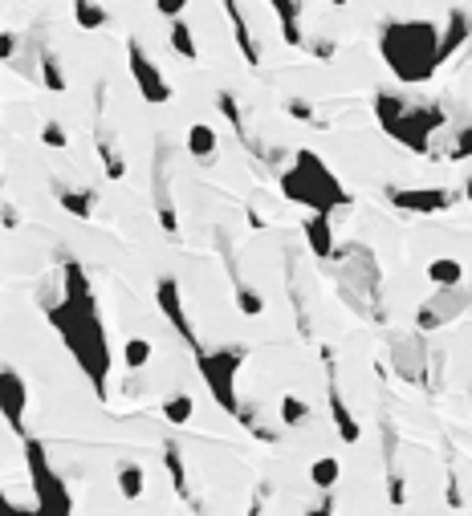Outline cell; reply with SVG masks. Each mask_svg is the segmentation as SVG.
<instances>
[{"mask_svg":"<svg viewBox=\"0 0 472 516\" xmlns=\"http://www.w3.org/2000/svg\"><path fill=\"white\" fill-rule=\"evenodd\" d=\"M49 326L57 330V338L66 342V350L74 354L78 370L90 378V391L106 403V382H110V342H106V326H102V313H98V297L94 285L86 277V269L78 261L62 265V301L45 305Z\"/></svg>","mask_w":472,"mask_h":516,"instance_id":"6da1fadb","label":"cell"},{"mask_svg":"<svg viewBox=\"0 0 472 516\" xmlns=\"http://www.w3.org/2000/svg\"><path fill=\"white\" fill-rule=\"evenodd\" d=\"M379 53L403 86H420L440 70V29L432 21H387Z\"/></svg>","mask_w":472,"mask_h":516,"instance_id":"7a4b0ae2","label":"cell"},{"mask_svg":"<svg viewBox=\"0 0 472 516\" xmlns=\"http://www.w3.org/2000/svg\"><path fill=\"white\" fill-rule=\"evenodd\" d=\"M375 118L379 126L395 139L403 143L407 151H420V155H432V135L444 131L448 122V110L444 106H428V102H407L403 94H375Z\"/></svg>","mask_w":472,"mask_h":516,"instance_id":"3957f363","label":"cell"},{"mask_svg":"<svg viewBox=\"0 0 472 516\" xmlns=\"http://www.w3.org/2000/svg\"><path fill=\"white\" fill-rule=\"evenodd\" d=\"M281 196L293 204H306L310 212H330V216L338 208H350L346 187L314 151H293V163L281 171Z\"/></svg>","mask_w":472,"mask_h":516,"instance_id":"277c9868","label":"cell"},{"mask_svg":"<svg viewBox=\"0 0 472 516\" xmlns=\"http://www.w3.org/2000/svg\"><path fill=\"white\" fill-rule=\"evenodd\" d=\"M25 468H29V484H33V508L37 516H74V496L62 480V472H57L49 464V451L41 439L25 435Z\"/></svg>","mask_w":472,"mask_h":516,"instance_id":"5b68a950","label":"cell"},{"mask_svg":"<svg viewBox=\"0 0 472 516\" xmlns=\"http://www.w3.org/2000/svg\"><path fill=\"white\" fill-rule=\"evenodd\" d=\"M249 350L245 346H220V350H200L196 354V366H200V378L212 391V399L220 403V411H228L232 419L241 415V395H236V374H241Z\"/></svg>","mask_w":472,"mask_h":516,"instance_id":"8992f818","label":"cell"},{"mask_svg":"<svg viewBox=\"0 0 472 516\" xmlns=\"http://www.w3.org/2000/svg\"><path fill=\"white\" fill-rule=\"evenodd\" d=\"M127 70H131V78H135L143 102H151V106H167V102H171V82H167V74L159 70V61L143 49L139 37H127Z\"/></svg>","mask_w":472,"mask_h":516,"instance_id":"52a82bcc","label":"cell"},{"mask_svg":"<svg viewBox=\"0 0 472 516\" xmlns=\"http://www.w3.org/2000/svg\"><path fill=\"white\" fill-rule=\"evenodd\" d=\"M155 305H159V313L167 317V326L175 330V338L188 342V350H192V354H200L204 346H200L196 326H192V317H188V305H184L180 281H175V277H159V285H155Z\"/></svg>","mask_w":472,"mask_h":516,"instance_id":"ba28073f","label":"cell"},{"mask_svg":"<svg viewBox=\"0 0 472 516\" xmlns=\"http://www.w3.org/2000/svg\"><path fill=\"white\" fill-rule=\"evenodd\" d=\"M25 411H29V382L13 370V366H0V415H5L9 431L17 439H25Z\"/></svg>","mask_w":472,"mask_h":516,"instance_id":"9c48e42d","label":"cell"},{"mask_svg":"<svg viewBox=\"0 0 472 516\" xmlns=\"http://www.w3.org/2000/svg\"><path fill=\"white\" fill-rule=\"evenodd\" d=\"M387 200L399 212H416V216H436L456 204L448 187H387Z\"/></svg>","mask_w":472,"mask_h":516,"instance_id":"30bf717a","label":"cell"},{"mask_svg":"<svg viewBox=\"0 0 472 516\" xmlns=\"http://www.w3.org/2000/svg\"><path fill=\"white\" fill-rule=\"evenodd\" d=\"M220 9H224V17H228V25H232V41H236V49H241L245 66L257 70V66H261V41H257V33H253L245 9H241V0H220Z\"/></svg>","mask_w":472,"mask_h":516,"instance_id":"8fae6325","label":"cell"},{"mask_svg":"<svg viewBox=\"0 0 472 516\" xmlns=\"http://www.w3.org/2000/svg\"><path fill=\"white\" fill-rule=\"evenodd\" d=\"M464 313V293H456V289H440L428 305H420V313H416V326L420 330H440V326H448L452 317H460Z\"/></svg>","mask_w":472,"mask_h":516,"instance_id":"7c38bea8","label":"cell"},{"mask_svg":"<svg viewBox=\"0 0 472 516\" xmlns=\"http://www.w3.org/2000/svg\"><path fill=\"white\" fill-rule=\"evenodd\" d=\"M151 183H155V216H159V228L167 236H180V216H175L171 187H167V151H159V163L151 167Z\"/></svg>","mask_w":472,"mask_h":516,"instance_id":"4fadbf2b","label":"cell"},{"mask_svg":"<svg viewBox=\"0 0 472 516\" xmlns=\"http://www.w3.org/2000/svg\"><path fill=\"white\" fill-rule=\"evenodd\" d=\"M57 208H66L74 220H90L98 212V191L94 187H74V183H53Z\"/></svg>","mask_w":472,"mask_h":516,"instance_id":"5bb4252c","label":"cell"},{"mask_svg":"<svg viewBox=\"0 0 472 516\" xmlns=\"http://www.w3.org/2000/svg\"><path fill=\"white\" fill-rule=\"evenodd\" d=\"M326 399H330V419H334L338 439H342V443H359V439H363V427H359V419L350 415V407H346V399H342V391H338V382H334V366H330Z\"/></svg>","mask_w":472,"mask_h":516,"instance_id":"9a60e30c","label":"cell"},{"mask_svg":"<svg viewBox=\"0 0 472 516\" xmlns=\"http://www.w3.org/2000/svg\"><path fill=\"white\" fill-rule=\"evenodd\" d=\"M269 9L277 17V25H281L285 45L302 49L306 45V33H302V0H269Z\"/></svg>","mask_w":472,"mask_h":516,"instance_id":"2e32d148","label":"cell"},{"mask_svg":"<svg viewBox=\"0 0 472 516\" xmlns=\"http://www.w3.org/2000/svg\"><path fill=\"white\" fill-rule=\"evenodd\" d=\"M468 37H472V13H468V9H452V13H448V25L440 29V66H444V61H448Z\"/></svg>","mask_w":472,"mask_h":516,"instance_id":"e0dca14e","label":"cell"},{"mask_svg":"<svg viewBox=\"0 0 472 516\" xmlns=\"http://www.w3.org/2000/svg\"><path fill=\"white\" fill-rule=\"evenodd\" d=\"M306 244L318 261H330L334 256V228H330V212H310L306 216Z\"/></svg>","mask_w":472,"mask_h":516,"instance_id":"ac0fdd59","label":"cell"},{"mask_svg":"<svg viewBox=\"0 0 472 516\" xmlns=\"http://www.w3.org/2000/svg\"><path fill=\"white\" fill-rule=\"evenodd\" d=\"M37 78L49 94H66V66H62V53H57L53 45H41V57H37Z\"/></svg>","mask_w":472,"mask_h":516,"instance_id":"d6986e66","label":"cell"},{"mask_svg":"<svg viewBox=\"0 0 472 516\" xmlns=\"http://www.w3.org/2000/svg\"><path fill=\"white\" fill-rule=\"evenodd\" d=\"M94 147H98V159H102V171H106V179H123L127 175V155H123V147L114 143V135L106 131V126H98V135H94Z\"/></svg>","mask_w":472,"mask_h":516,"instance_id":"ffe728a7","label":"cell"},{"mask_svg":"<svg viewBox=\"0 0 472 516\" xmlns=\"http://www.w3.org/2000/svg\"><path fill=\"white\" fill-rule=\"evenodd\" d=\"M74 25L82 33H98L110 25V9L102 5V0H74Z\"/></svg>","mask_w":472,"mask_h":516,"instance_id":"44dd1931","label":"cell"},{"mask_svg":"<svg viewBox=\"0 0 472 516\" xmlns=\"http://www.w3.org/2000/svg\"><path fill=\"white\" fill-rule=\"evenodd\" d=\"M216 147H220V131H216V126H208V122L188 126V155L192 159H212Z\"/></svg>","mask_w":472,"mask_h":516,"instance_id":"7402d4cb","label":"cell"},{"mask_svg":"<svg viewBox=\"0 0 472 516\" xmlns=\"http://www.w3.org/2000/svg\"><path fill=\"white\" fill-rule=\"evenodd\" d=\"M163 464H167V476H171L175 496H180V500H192V488H188V464H184V456H180V447H175V443L163 447Z\"/></svg>","mask_w":472,"mask_h":516,"instance_id":"603a6c76","label":"cell"},{"mask_svg":"<svg viewBox=\"0 0 472 516\" xmlns=\"http://www.w3.org/2000/svg\"><path fill=\"white\" fill-rule=\"evenodd\" d=\"M167 41H171V49H175V57H184V61H200V45H196V33H192V25L180 17V21H171V29H167Z\"/></svg>","mask_w":472,"mask_h":516,"instance_id":"cb8c5ba5","label":"cell"},{"mask_svg":"<svg viewBox=\"0 0 472 516\" xmlns=\"http://www.w3.org/2000/svg\"><path fill=\"white\" fill-rule=\"evenodd\" d=\"M428 281H432L436 289H460V281H464V265H460V261H452V256H436V261L428 265Z\"/></svg>","mask_w":472,"mask_h":516,"instance_id":"d4e9b609","label":"cell"},{"mask_svg":"<svg viewBox=\"0 0 472 516\" xmlns=\"http://www.w3.org/2000/svg\"><path fill=\"white\" fill-rule=\"evenodd\" d=\"M114 480H118V492H123V500H131V504H135V500H143V492H147V476H143V468H139V464H131V460H127V464H118V476H114Z\"/></svg>","mask_w":472,"mask_h":516,"instance_id":"484cf974","label":"cell"},{"mask_svg":"<svg viewBox=\"0 0 472 516\" xmlns=\"http://www.w3.org/2000/svg\"><path fill=\"white\" fill-rule=\"evenodd\" d=\"M192 415H196V399H192L188 391L171 395V399L163 403V419H167L171 427H188V423H192Z\"/></svg>","mask_w":472,"mask_h":516,"instance_id":"4316f807","label":"cell"},{"mask_svg":"<svg viewBox=\"0 0 472 516\" xmlns=\"http://www.w3.org/2000/svg\"><path fill=\"white\" fill-rule=\"evenodd\" d=\"M277 415H281L285 427H302V423H310V403L302 395H285L281 407H277Z\"/></svg>","mask_w":472,"mask_h":516,"instance_id":"83f0119b","label":"cell"},{"mask_svg":"<svg viewBox=\"0 0 472 516\" xmlns=\"http://www.w3.org/2000/svg\"><path fill=\"white\" fill-rule=\"evenodd\" d=\"M338 476H342V464H338L334 456H322V460L310 464V480H314V488H322V492H330V488L338 484Z\"/></svg>","mask_w":472,"mask_h":516,"instance_id":"f1b7e54d","label":"cell"},{"mask_svg":"<svg viewBox=\"0 0 472 516\" xmlns=\"http://www.w3.org/2000/svg\"><path fill=\"white\" fill-rule=\"evenodd\" d=\"M151 358H155V346H151L147 338H131V342L123 346V366H127V370H143Z\"/></svg>","mask_w":472,"mask_h":516,"instance_id":"f546056e","label":"cell"},{"mask_svg":"<svg viewBox=\"0 0 472 516\" xmlns=\"http://www.w3.org/2000/svg\"><path fill=\"white\" fill-rule=\"evenodd\" d=\"M236 309H241L245 317H261L265 313V297L249 281H236Z\"/></svg>","mask_w":472,"mask_h":516,"instance_id":"4dcf8cb0","label":"cell"},{"mask_svg":"<svg viewBox=\"0 0 472 516\" xmlns=\"http://www.w3.org/2000/svg\"><path fill=\"white\" fill-rule=\"evenodd\" d=\"M285 114L298 118V122H310V126H322V114H318L306 98H285Z\"/></svg>","mask_w":472,"mask_h":516,"instance_id":"1f68e13d","label":"cell"},{"mask_svg":"<svg viewBox=\"0 0 472 516\" xmlns=\"http://www.w3.org/2000/svg\"><path fill=\"white\" fill-rule=\"evenodd\" d=\"M41 143H45V147H57V151H62V147L70 143V135H66V126H62V122H57V118H49V122L41 126Z\"/></svg>","mask_w":472,"mask_h":516,"instance_id":"d6a6232c","label":"cell"},{"mask_svg":"<svg viewBox=\"0 0 472 516\" xmlns=\"http://www.w3.org/2000/svg\"><path fill=\"white\" fill-rule=\"evenodd\" d=\"M302 49H306L310 57H318V61H330V57L338 53V41H334V37H310Z\"/></svg>","mask_w":472,"mask_h":516,"instance_id":"836d02e7","label":"cell"},{"mask_svg":"<svg viewBox=\"0 0 472 516\" xmlns=\"http://www.w3.org/2000/svg\"><path fill=\"white\" fill-rule=\"evenodd\" d=\"M472 155V122L464 126V131H456L452 147H448V159H468Z\"/></svg>","mask_w":472,"mask_h":516,"instance_id":"e575fe53","label":"cell"},{"mask_svg":"<svg viewBox=\"0 0 472 516\" xmlns=\"http://www.w3.org/2000/svg\"><path fill=\"white\" fill-rule=\"evenodd\" d=\"M0 516H37V508H25V504L9 500V492L0 488Z\"/></svg>","mask_w":472,"mask_h":516,"instance_id":"d590c367","label":"cell"},{"mask_svg":"<svg viewBox=\"0 0 472 516\" xmlns=\"http://www.w3.org/2000/svg\"><path fill=\"white\" fill-rule=\"evenodd\" d=\"M155 9H159L163 17H171V21H180V17L188 13V0H155Z\"/></svg>","mask_w":472,"mask_h":516,"instance_id":"8d00e7d4","label":"cell"},{"mask_svg":"<svg viewBox=\"0 0 472 516\" xmlns=\"http://www.w3.org/2000/svg\"><path fill=\"white\" fill-rule=\"evenodd\" d=\"M13 57H17V33L0 25V61H13Z\"/></svg>","mask_w":472,"mask_h":516,"instance_id":"74e56055","label":"cell"},{"mask_svg":"<svg viewBox=\"0 0 472 516\" xmlns=\"http://www.w3.org/2000/svg\"><path fill=\"white\" fill-rule=\"evenodd\" d=\"M387 492H391V504L403 508V480H399L395 472H391V480H387Z\"/></svg>","mask_w":472,"mask_h":516,"instance_id":"f35d334b","label":"cell"},{"mask_svg":"<svg viewBox=\"0 0 472 516\" xmlns=\"http://www.w3.org/2000/svg\"><path fill=\"white\" fill-rule=\"evenodd\" d=\"M265 496H269V484L257 488V496H253V504H249V516H265Z\"/></svg>","mask_w":472,"mask_h":516,"instance_id":"ab89813d","label":"cell"},{"mask_svg":"<svg viewBox=\"0 0 472 516\" xmlns=\"http://www.w3.org/2000/svg\"><path fill=\"white\" fill-rule=\"evenodd\" d=\"M0 224H5V228H17V208L5 204V200H0Z\"/></svg>","mask_w":472,"mask_h":516,"instance_id":"60d3db41","label":"cell"},{"mask_svg":"<svg viewBox=\"0 0 472 516\" xmlns=\"http://www.w3.org/2000/svg\"><path fill=\"white\" fill-rule=\"evenodd\" d=\"M306 516H334V496H326V500H322L318 508H310Z\"/></svg>","mask_w":472,"mask_h":516,"instance_id":"b9f144b4","label":"cell"},{"mask_svg":"<svg viewBox=\"0 0 472 516\" xmlns=\"http://www.w3.org/2000/svg\"><path fill=\"white\" fill-rule=\"evenodd\" d=\"M249 224H253V228H257V232H265V216H261V212H257V208H249Z\"/></svg>","mask_w":472,"mask_h":516,"instance_id":"7bdbcfd3","label":"cell"},{"mask_svg":"<svg viewBox=\"0 0 472 516\" xmlns=\"http://www.w3.org/2000/svg\"><path fill=\"white\" fill-rule=\"evenodd\" d=\"M464 200H468V204H472V179H468V183H464Z\"/></svg>","mask_w":472,"mask_h":516,"instance_id":"ee69618b","label":"cell"},{"mask_svg":"<svg viewBox=\"0 0 472 516\" xmlns=\"http://www.w3.org/2000/svg\"><path fill=\"white\" fill-rule=\"evenodd\" d=\"M330 5H334V9H342V5H350V0H330Z\"/></svg>","mask_w":472,"mask_h":516,"instance_id":"f6af8a7d","label":"cell"},{"mask_svg":"<svg viewBox=\"0 0 472 516\" xmlns=\"http://www.w3.org/2000/svg\"><path fill=\"white\" fill-rule=\"evenodd\" d=\"M0 200H5V191H0Z\"/></svg>","mask_w":472,"mask_h":516,"instance_id":"bcb514c9","label":"cell"}]
</instances>
